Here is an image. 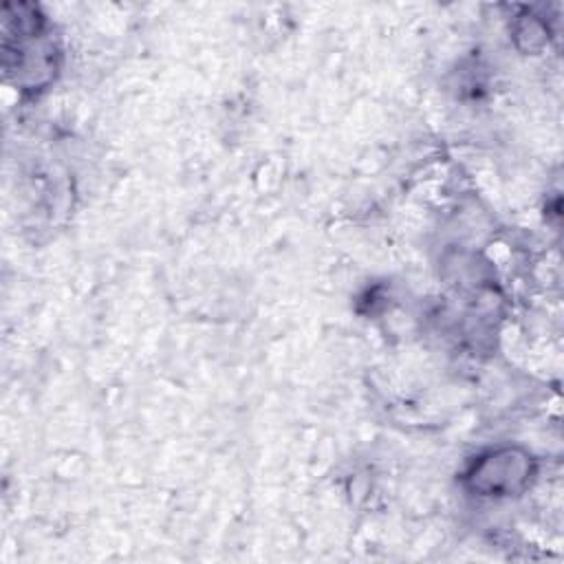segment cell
Listing matches in <instances>:
<instances>
[{
	"mask_svg": "<svg viewBox=\"0 0 564 564\" xmlns=\"http://www.w3.org/2000/svg\"><path fill=\"white\" fill-rule=\"evenodd\" d=\"M531 465V456L520 447H498L478 456L465 480L478 496H511L529 482Z\"/></svg>",
	"mask_w": 564,
	"mask_h": 564,
	"instance_id": "obj_1",
	"label": "cell"
}]
</instances>
